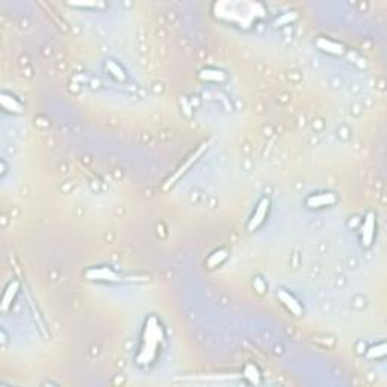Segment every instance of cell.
Returning a JSON list of instances; mask_svg holds the SVG:
<instances>
[{"mask_svg":"<svg viewBox=\"0 0 387 387\" xmlns=\"http://www.w3.org/2000/svg\"><path fill=\"white\" fill-rule=\"evenodd\" d=\"M384 356H386V343L375 345L374 348H371L367 351V357L369 359H378V357H384Z\"/></svg>","mask_w":387,"mask_h":387,"instance_id":"5bb4252c","label":"cell"},{"mask_svg":"<svg viewBox=\"0 0 387 387\" xmlns=\"http://www.w3.org/2000/svg\"><path fill=\"white\" fill-rule=\"evenodd\" d=\"M315 43H316V46H318L321 50H324V52H327V53H332V55H342V53L345 52L342 44H339V43H336V41H332V40H328V38H324V36L318 38Z\"/></svg>","mask_w":387,"mask_h":387,"instance_id":"52a82bcc","label":"cell"},{"mask_svg":"<svg viewBox=\"0 0 387 387\" xmlns=\"http://www.w3.org/2000/svg\"><path fill=\"white\" fill-rule=\"evenodd\" d=\"M268 210H269V198H268V197H263V198L257 203V206H256V209H254V214H253V217H251V220H249L248 222L249 231L257 230V228L265 222L266 217H268Z\"/></svg>","mask_w":387,"mask_h":387,"instance_id":"7a4b0ae2","label":"cell"},{"mask_svg":"<svg viewBox=\"0 0 387 387\" xmlns=\"http://www.w3.org/2000/svg\"><path fill=\"white\" fill-rule=\"evenodd\" d=\"M277 297H278V300L281 301V304L284 305L292 315H295V316H301V315H303V305L298 303V300H297L292 294H289V292L284 291V289H280V291L277 292Z\"/></svg>","mask_w":387,"mask_h":387,"instance_id":"8992f818","label":"cell"},{"mask_svg":"<svg viewBox=\"0 0 387 387\" xmlns=\"http://www.w3.org/2000/svg\"><path fill=\"white\" fill-rule=\"evenodd\" d=\"M0 100H2V106L5 111L11 112V113H22L23 112V105L15 97L8 95V94H2Z\"/></svg>","mask_w":387,"mask_h":387,"instance_id":"30bf717a","label":"cell"},{"mask_svg":"<svg viewBox=\"0 0 387 387\" xmlns=\"http://www.w3.org/2000/svg\"><path fill=\"white\" fill-rule=\"evenodd\" d=\"M227 256H228V253H227L225 249L215 251V253H214V254L207 259V265H209V268H215V266L221 265L222 262L227 259Z\"/></svg>","mask_w":387,"mask_h":387,"instance_id":"4fadbf2b","label":"cell"},{"mask_svg":"<svg viewBox=\"0 0 387 387\" xmlns=\"http://www.w3.org/2000/svg\"><path fill=\"white\" fill-rule=\"evenodd\" d=\"M106 67H108V71L111 73V76H113L117 81H121V82H124L126 79H127V76H126V71L117 64V62H113V61H108V64H106Z\"/></svg>","mask_w":387,"mask_h":387,"instance_id":"7c38bea8","label":"cell"},{"mask_svg":"<svg viewBox=\"0 0 387 387\" xmlns=\"http://www.w3.org/2000/svg\"><path fill=\"white\" fill-rule=\"evenodd\" d=\"M18 287H20V284H18L17 280L11 281V283L8 284V287H6V291H5V294H3V300H2V310H3V312H6V310L11 307L14 298H15V295H17V292H18Z\"/></svg>","mask_w":387,"mask_h":387,"instance_id":"9c48e42d","label":"cell"},{"mask_svg":"<svg viewBox=\"0 0 387 387\" xmlns=\"http://www.w3.org/2000/svg\"><path fill=\"white\" fill-rule=\"evenodd\" d=\"M165 342V332L162 324L154 315H150L145 322L141 334V343H139L138 353H137V363L139 366L145 367L153 364L161 351L162 343Z\"/></svg>","mask_w":387,"mask_h":387,"instance_id":"6da1fadb","label":"cell"},{"mask_svg":"<svg viewBox=\"0 0 387 387\" xmlns=\"http://www.w3.org/2000/svg\"><path fill=\"white\" fill-rule=\"evenodd\" d=\"M375 215L372 212H369L364 218V221L361 224V244L363 247L369 248L374 242V236H375Z\"/></svg>","mask_w":387,"mask_h":387,"instance_id":"5b68a950","label":"cell"},{"mask_svg":"<svg viewBox=\"0 0 387 387\" xmlns=\"http://www.w3.org/2000/svg\"><path fill=\"white\" fill-rule=\"evenodd\" d=\"M85 276L88 280H97V281H109V283H113V281H121L123 277H120L113 269L111 268H106V266H99V268H89Z\"/></svg>","mask_w":387,"mask_h":387,"instance_id":"3957f363","label":"cell"},{"mask_svg":"<svg viewBox=\"0 0 387 387\" xmlns=\"http://www.w3.org/2000/svg\"><path fill=\"white\" fill-rule=\"evenodd\" d=\"M336 201H337V197L333 192L313 194L307 197L305 206L310 209H322V207H330L333 204H336Z\"/></svg>","mask_w":387,"mask_h":387,"instance_id":"277c9868","label":"cell"},{"mask_svg":"<svg viewBox=\"0 0 387 387\" xmlns=\"http://www.w3.org/2000/svg\"><path fill=\"white\" fill-rule=\"evenodd\" d=\"M204 148H207V144H204V145H203V147H201V148H200V150H198V151H197V153L194 154L192 158H191V159H189V161H188V162L185 164V166H182V168H180V171H179V172H177V174H176V176H174V177L171 179V182L168 183V186H169V185H172V183H174V182H176V180H177V179H179V177H180L182 174H185V172H186V171H188V169L191 168V165H192L194 162H195V161L198 159V156H200V154L203 153V150H204Z\"/></svg>","mask_w":387,"mask_h":387,"instance_id":"8fae6325","label":"cell"},{"mask_svg":"<svg viewBox=\"0 0 387 387\" xmlns=\"http://www.w3.org/2000/svg\"><path fill=\"white\" fill-rule=\"evenodd\" d=\"M295 18H297V14H295V12H287V14H283L280 18H277L276 25L277 26H283V25H286V23H289V22H292V20H295Z\"/></svg>","mask_w":387,"mask_h":387,"instance_id":"9a60e30c","label":"cell"},{"mask_svg":"<svg viewBox=\"0 0 387 387\" xmlns=\"http://www.w3.org/2000/svg\"><path fill=\"white\" fill-rule=\"evenodd\" d=\"M198 78L203 81V82H212V83H222L227 81V76L225 73L221 71V70H215V68H206V70H201Z\"/></svg>","mask_w":387,"mask_h":387,"instance_id":"ba28073f","label":"cell"}]
</instances>
